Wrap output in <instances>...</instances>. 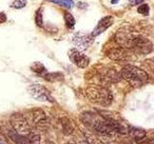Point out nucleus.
I'll list each match as a JSON object with an SVG mask.
<instances>
[{"mask_svg": "<svg viewBox=\"0 0 154 144\" xmlns=\"http://www.w3.org/2000/svg\"><path fill=\"white\" fill-rule=\"evenodd\" d=\"M48 1L56 3V4H59V5H62V6H64L66 9H69V8H71L74 5V3H73L72 0H48Z\"/></svg>", "mask_w": 154, "mask_h": 144, "instance_id": "obj_14", "label": "nucleus"}, {"mask_svg": "<svg viewBox=\"0 0 154 144\" xmlns=\"http://www.w3.org/2000/svg\"><path fill=\"white\" fill-rule=\"evenodd\" d=\"M86 95L91 102L101 106H108L113 102L111 91L102 86H91L86 90Z\"/></svg>", "mask_w": 154, "mask_h": 144, "instance_id": "obj_3", "label": "nucleus"}, {"mask_svg": "<svg viewBox=\"0 0 154 144\" xmlns=\"http://www.w3.org/2000/svg\"><path fill=\"white\" fill-rule=\"evenodd\" d=\"M74 42H75V44L78 46L79 48H82V49H86L87 46L89 45V38L85 37L83 35H82V36L77 35V36H75Z\"/></svg>", "mask_w": 154, "mask_h": 144, "instance_id": "obj_10", "label": "nucleus"}, {"mask_svg": "<svg viewBox=\"0 0 154 144\" xmlns=\"http://www.w3.org/2000/svg\"><path fill=\"white\" fill-rule=\"evenodd\" d=\"M66 144H76L75 142H73V141H69L67 143H66Z\"/></svg>", "mask_w": 154, "mask_h": 144, "instance_id": "obj_24", "label": "nucleus"}, {"mask_svg": "<svg viewBox=\"0 0 154 144\" xmlns=\"http://www.w3.org/2000/svg\"><path fill=\"white\" fill-rule=\"evenodd\" d=\"M43 144H55V143H53L52 141L47 140V141H45V142H43Z\"/></svg>", "mask_w": 154, "mask_h": 144, "instance_id": "obj_23", "label": "nucleus"}, {"mask_svg": "<svg viewBox=\"0 0 154 144\" xmlns=\"http://www.w3.org/2000/svg\"><path fill=\"white\" fill-rule=\"evenodd\" d=\"M118 2V0H113V1H112V3H117Z\"/></svg>", "mask_w": 154, "mask_h": 144, "instance_id": "obj_25", "label": "nucleus"}, {"mask_svg": "<svg viewBox=\"0 0 154 144\" xmlns=\"http://www.w3.org/2000/svg\"><path fill=\"white\" fill-rule=\"evenodd\" d=\"M113 22H114V19H113L112 16L103 17L98 22L97 26L94 28V30L93 34H91V36H93V37H96V36L100 35L101 33H103L106 30V29H108L111 25H112Z\"/></svg>", "mask_w": 154, "mask_h": 144, "instance_id": "obj_7", "label": "nucleus"}, {"mask_svg": "<svg viewBox=\"0 0 154 144\" xmlns=\"http://www.w3.org/2000/svg\"><path fill=\"white\" fill-rule=\"evenodd\" d=\"M64 17H65V21H66V25L70 29L73 28L75 25V19H74L73 16H72L71 14L66 12Z\"/></svg>", "mask_w": 154, "mask_h": 144, "instance_id": "obj_13", "label": "nucleus"}, {"mask_svg": "<svg viewBox=\"0 0 154 144\" xmlns=\"http://www.w3.org/2000/svg\"><path fill=\"white\" fill-rule=\"evenodd\" d=\"M6 20H7L6 14L3 13H0V23H4Z\"/></svg>", "mask_w": 154, "mask_h": 144, "instance_id": "obj_20", "label": "nucleus"}, {"mask_svg": "<svg viewBox=\"0 0 154 144\" xmlns=\"http://www.w3.org/2000/svg\"><path fill=\"white\" fill-rule=\"evenodd\" d=\"M29 122H31L32 126L38 130H45L49 126V122H48L46 114L42 110L32 112L30 113V120H29Z\"/></svg>", "mask_w": 154, "mask_h": 144, "instance_id": "obj_5", "label": "nucleus"}, {"mask_svg": "<svg viewBox=\"0 0 154 144\" xmlns=\"http://www.w3.org/2000/svg\"><path fill=\"white\" fill-rule=\"evenodd\" d=\"M35 20H36V23H37V25L38 27H42V10L41 9L36 13Z\"/></svg>", "mask_w": 154, "mask_h": 144, "instance_id": "obj_17", "label": "nucleus"}, {"mask_svg": "<svg viewBox=\"0 0 154 144\" xmlns=\"http://www.w3.org/2000/svg\"><path fill=\"white\" fill-rule=\"evenodd\" d=\"M122 76L133 86H143L148 80V75L144 70L134 65H125L122 70Z\"/></svg>", "mask_w": 154, "mask_h": 144, "instance_id": "obj_2", "label": "nucleus"}, {"mask_svg": "<svg viewBox=\"0 0 154 144\" xmlns=\"http://www.w3.org/2000/svg\"><path fill=\"white\" fill-rule=\"evenodd\" d=\"M29 92L33 96L34 98L41 102H54V98L52 97L50 92L48 91L45 86L42 85H32L29 86Z\"/></svg>", "mask_w": 154, "mask_h": 144, "instance_id": "obj_4", "label": "nucleus"}, {"mask_svg": "<svg viewBox=\"0 0 154 144\" xmlns=\"http://www.w3.org/2000/svg\"><path fill=\"white\" fill-rule=\"evenodd\" d=\"M69 57L70 61L73 62L74 64H76L80 68H85L88 66L90 59L86 55L82 54L81 52H79L76 49H71L69 51Z\"/></svg>", "mask_w": 154, "mask_h": 144, "instance_id": "obj_6", "label": "nucleus"}, {"mask_svg": "<svg viewBox=\"0 0 154 144\" xmlns=\"http://www.w3.org/2000/svg\"><path fill=\"white\" fill-rule=\"evenodd\" d=\"M25 5H26V0H16L12 4V7H14V9H21Z\"/></svg>", "mask_w": 154, "mask_h": 144, "instance_id": "obj_16", "label": "nucleus"}, {"mask_svg": "<svg viewBox=\"0 0 154 144\" xmlns=\"http://www.w3.org/2000/svg\"><path fill=\"white\" fill-rule=\"evenodd\" d=\"M101 79H102V81L105 82V83H116V82L119 81L120 77H119V75L116 71H114V70H108V71H106L105 73L102 75Z\"/></svg>", "mask_w": 154, "mask_h": 144, "instance_id": "obj_8", "label": "nucleus"}, {"mask_svg": "<svg viewBox=\"0 0 154 144\" xmlns=\"http://www.w3.org/2000/svg\"><path fill=\"white\" fill-rule=\"evenodd\" d=\"M0 144H9L3 136H0Z\"/></svg>", "mask_w": 154, "mask_h": 144, "instance_id": "obj_21", "label": "nucleus"}, {"mask_svg": "<svg viewBox=\"0 0 154 144\" xmlns=\"http://www.w3.org/2000/svg\"><path fill=\"white\" fill-rule=\"evenodd\" d=\"M138 12L142 14H144V16H146L149 13V8L146 4H143V5H141L139 8H138Z\"/></svg>", "mask_w": 154, "mask_h": 144, "instance_id": "obj_18", "label": "nucleus"}, {"mask_svg": "<svg viewBox=\"0 0 154 144\" xmlns=\"http://www.w3.org/2000/svg\"><path fill=\"white\" fill-rule=\"evenodd\" d=\"M130 130V134H131V136L136 139V140H140V139L143 138L144 136H146V133L143 131V130L142 129H139V128H134V127H131L129 129Z\"/></svg>", "mask_w": 154, "mask_h": 144, "instance_id": "obj_11", "label": "nucleus"}, {"mask_svg": "<svg viewBox=\"0 0 154 144\" xmlns=\"http://www.w3.org/2000/svg\"><path fill=\"white\" fill-rule=\"evenodd\" d=\"M61 124H62V130L63 132H64L66 134H70L73 133L74 131V127L73 125H72V123L69 121V118H62L61 119Z\"/></svg>", "mask_w": 154, "mask_h": 144, "instance_id": "obj_9", "label": "nucleus"}, {"mask_svg": "<svg viewBox=\"0 0 154 144\" xmlns=\"http://www.w3.org/2000/svg\"><path fill=\"white\" fill-rule=\"evenodd\" d=\"M138 144H154V139L153 138H146V136H144L143 138L138 140Z\"/></svg>", "mask_w": 154, "mask_h": 144, "instance_id": "obj_19", "label": "nucleus"}, {"mask_svg": "<svg viewBox=\"0 0 154 144\" xmlns=\"http://www.w3.org/2000/svg\"><path fill=\"white\" fill-rule=\"evenodd\" d=\"M142 1H143V0H129V2L132 3V4H139V3H141Z\"/></svg>", "mask_w": 154, "mask_h": 144, "instance_id": "obj_22", "label": "nucleus"}, {"mask_svg": "<svg viewBox=\"0 0 154 144\" xmlns=\"http://www.w3.org/2000/svg\"><path fill=\"white\" fill-rule=\"evenodd\" d=\"M60 76H63L62 74L60 73H49V74H46L45 76V78L47 80V81H57L60 79Z\"/></svg>", "mask_w": 154, "mask_h": 144, "instance_id": "obj_15", "label": "nucleus"}, {"mask_svg": "<svg viewBox=\"0 0 154 144\" xmlns=\"http://www.w3.org/2000/svg\"><path fill=\"white\" fill-rule=\"evenodd\" d=\"M116 41L122 48L130 49L137 54L146 55L152 50L151 42L146 38L136 36L126 31H119L116 35Z\"/></svg>", "mask_w": 154, "mask_h": 144, "instance_id": "obj_1", "label": "nucleus"}, {"mask_svg": "<svg viewBox=\"0 0 154 144\" xmlns=\"http://www.w3.org/2000/svg\"><path fill=\"white\" fill-rule=\"evenodd\" d=\"M31 69L38 74H43L46 71L45 67L43 66V64H41V62H34V64L31 65Z\"/></svg>", "mask_w": 154, "mask_h": 144, "instance_id": "obj_12", "label": "nucleus"}]
</instances>
